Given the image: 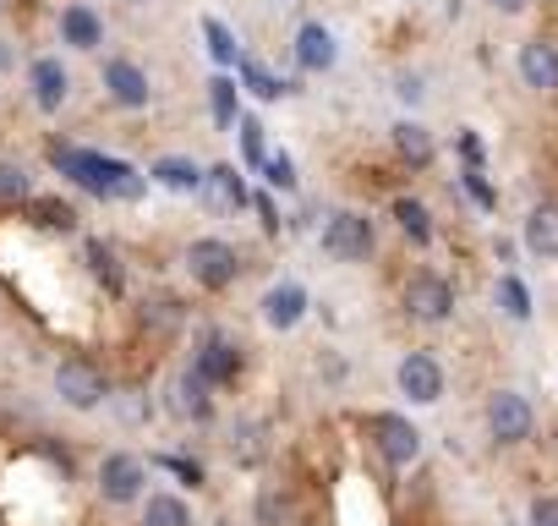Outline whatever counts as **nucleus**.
Segmentation results:
<instances>
[{"label": "nucleus", "instance_id": "4c0bfd02", "mask_svg": "<svg viewBox=\"0 0 558 526\" xmlns=\"http://www.w3.org/2000/svg\"><path fill=\"white\" fill-rule=\"evenodd\" d=\"M493 7H498V12H525L531 0H493Z\"/></svg>", "mask_w": 558, "mask_h": 526}, {"label": "nucleus", "instance_id": "9d476101", "mask_svg": "<svg viewBox=\"0 0 558 526\" xmlns=\"http://www.w3.org/2000/svg\"><path fill=\"white\" fill-rule=\"evenodd\" d=\"M28 83H34V105H39V110H61L66 94H72V77H66V67H61L56 56H39V61L28 67Z\"/></svg>", "mask_w": 558, "mask_h": 526}, {"label": "nucleus", "instance_id": "412c9836", "mask_svg": "<svg viewBox=\"0 0 558 526\" xmlns=\"http://www.w3.org/2000/svg\"><path fill=\"white\" fill-rule=\"evenodd\" d=\"M143 526H192V510L175 499V493H154L143 504Z\"/></svg>", "mask_w": 558, "mask_h": 526}, {"label": "nucleus", "instance_id": "6ab92c4d", "mask_svg": "<svg viewBox=\"0 0 558 526\" xmlns=\"http://www.w3.org/2000/svg\"><path fill=\"white\" fill-rule=\"evenodd\" d=\"M159 187H170V192H197L203 187V170L192 165V159H181V154H165V159H154V170H148Z\"/></svg>", "mask_w": 558, "mask_h": 526}, {"label": "nucleus", "instance_id": "9b49d317", "mask_svg": "<svg viewBox=\"0 0 558 526\" xmlns=\"http://www.w3.org/2000/svg\"><path fill=\"white\" fill-rule=\"evenodd\" d=\"M235 368H241V351H235L225 335H208V340L197 346L192 373H197L203 384H230V379H235Z\"/></svg>", "mask_w": 558, "mask_h": 526}, {"label": "nucleus", "instance_id": "6e6552de", "mask_svg": "<svg viewBox=\"0 0 558 526\" xmlns=\"http://www.w3.org/2000/svg\"><path fill=\"white\" fill-rule=\"evenodd\" d=\"M405 308H411L416 319L438 324V319L454 313V291H449V280H438V275H411V286H405Z\"/></svg>", "mask_w": 558, "mask_h": 526}, {"label": "nucleus", "instance_id": "5701e85b", "mask_svg": "<svg viewBox=\"0 0 558 526\" xmlns=\"http://www.w3.org/2000/svg\"><path fill=\"white\" fill-rule=\"evenodd\" d=\"M395 143H400V154L416 159V165L433 159V138H427V127H416V121H400V127H395Z\"/></svg>", "mask_w": 558, "mask_h": 526}, {"label": "nucleus", "instance_id": "a878e982", "mask_svg": "<svg viewBox=\"0 0 558 526\" xmlns=\"http://www.w3.org/2000/svg\"><path fill=\"white\" fill-rule=\"evenodd\" d=\"M498 302H504V313H509V319H531V297H525V286H520L514 275H504V280H498Z\"/></svg>", "mask_w": 558, "mask_h": 526}, {"label": "nucleus", "instance_id": "f8f14e48", "mask_svg": "<svg viewBox=\"0 0 558 526\" xmlns=\"http://www.w3.org/2000/svg\"><path fill=\"white\" fill-rule=\"evenodd\" d=\"M400 390H405L416 406H433V401L444 395V373H438V362L422 357V351H411V357L400 362Z\"/></svg>", "mask_w": 558, "mask_h": 526}, {"label": "nucleus", "instance_id": "423d86ee", "mask_svg": "<svg viewBox=\"0 0 558 526\" xmlns=\"http://www.w3.org/2000/svg\"><path fill=\"white\" fill-rule=\"evenodd\" d=\"M143 482H148V466H143L137 455H105V466H99V493H105L110 504H132V499L143 493Z\"/></svg>", "mask_w": 558, "mask_h": 526}, {"label": "nucleus", "instance_id": "c85d7f7f", "mask_svg": "<svg viewBox=\"0 0 558 526\" xmlns=\"http://www.w3.org/2000/svg\"><path fill=\"white\" fill-rule=\"evenodd\" d=\"M88 263H94V275H99L110 291L121 286V270H116V258H110V247H105V241H88Z\"/></svg>", "mask_w": 558, "mask_h": 526}, {"label": "nucleus", "instance_id": "a211bd4d", "mask_svg": "<svg viewBox=\"0 0 558 526\" xmlns=\"http://www.w3.org/2000/svg\"><path fill=\"white\" fill-rule=\"evenodd\" d=\"M203 192H208V203L225 214V208H241L246 203V187H241V176H235V165H214V170H203Z\"/></svg>", "mask_w": 558, "mask_h": 526}, {"label": "nucleus", "instance_id": "473e14b6", "mask_svg": "<svg viewBox=\"0 0 558 526\" xmlns=\"http://www.w3.org/2000/svg\"><path fill=\"white\" fill-rule=\"evenodd\" d=\"M465 192H471V198H476V203H482V208H493V203H498V198H493V187H487V181H482V170H476V165H471V170H465Z\"/></svg>", "mask_w": 558, "mask_h": 526}, {"label": "nucleus", "instance_id": "e433bc0d", "mask_svg": "<svg viewBox=\"0 0 558 526\" xmlns=\"http://www.w3.org/2000/svg\"><path fill=\"white\" fill-rule=\"evenodd\" d=\"M400 99H422V83L416 77H400Z\"/></svg>", "mask_w": 558, "mask_h": 526}, {"label": "nucleus", "instance_id": "0eeeda50", "mask_svg": "<svg viewBox=\"0 0 558 526\" xmlns=\"http://www.w3.org/2000/svg\"><path fill=\"white\" fill-rule=\"evenodd\" d=\"M373 439H378L384 461H395V466H411V461L422 455V433H416L405 417H395V411L373 417Z\"/></svg>", "mask_w": 558, "mask_h": 526}, {"label": "nucleus", "instance_id": "f3484780", "mask_svg": "<svg viewBox=\"0 0 558 526\" xmlns=\"http://www.w3.org/2000/svg\"><path fill=\"white\" fill-rule=\"evenodd\" d=\"M61 39H66L72 50H99V45H105V23H99L88 7H66V12H61Z\"/></svg>", "mask_w": 558, "mask_h": 526}, {"label": "nucleus", "instance_id": "b1692460", "mask_svg": "<svg viewBox=\"0 0 558 526\" xmlns=\"http://www.w3.org/2000/svg\"><path fill=\"white\" fill-rule=\"evenodd\" d=\"M395 219H400V230H405L411 241H427V236H433V219H427V208H422L416 198H395Z\"/></svg>", "mask_w": 558, "mask_h": 526}, {"label": "nucleus", "instance_id": "f704fd0d", "mask_svg": "<svg viewBox=\"0 0 558 526\" xmlns=\"http://www.w3.org/2000/svg\"><path fill=\"white\" fill-rule=\"evenodd\" d=\"M531 526H558V499H536L531 504Z\"/></svg>", "mask_w": 558, "mask_h": 526}, {"label": "nucleus", "instance_id": "dca6fc26", "mask_svg": "<svg viewBox=\"0 0 558 526\" xmlns=\"http://www.w3.org/2000/svg\"><path fill=\"white\" fill-rule=\"evenodd\" d=\"M525 247L536 258H558V203H536L525 214Z\"/></svg>", "mask_w": 558, "mask_h": 526}, {"label": "nucleus", "instance_id": "f03ea898", "mask_svg": "<svg viewBox=\"0 0 558 526\" xmlns=\"http://www.w3.org/2000/svg\"><path fill=\"white\" fill-rule=\"evenodd\" d=\"M186 270H192V280H203L208 291H225V286L241 275V258H235V247H230V241L203 236V241H192V247H186Z\"/></svg>", "mask_w": 558, "mask_h": 526}, {"label": "nucleus", "instance_id": "f257e3e1", "mask_svg": "<svg viewBox=\"0 0 558 526\" xmlns=\"http://www.w3.org/2000/svg\"><path fill=\"white\" fill-rule=\"evenodd\" d=\"M56 170L72 176L77 187L99 192V198H143V176L126 165V159H110V154H94V148H50Z\"/></svg>", "mask_w": 558, "mask_h": 526}, {"label": "nucleus", "instance_id": "7c9ffc66", "mask_svg": "<svg viewBox=\"0 0 558 526\" xmlns=\"http://www.w3.org/2000/svg\"><path fill=\"white\" fill-rule=\"evenodd\" d=\"M34 214H39V225H50V230H72V219H77L66 203H50V198H39Z\"/></svg>", "mask_w": 558, "mask_h": 526}, {"label": "nucleus", "instance_id": "58836bf2", "mask_svg": "<svg viewBox=\"0 0 558 526\" xmlns=\"http://www.w3.org/2000/svg\"><path fill=\"white\" fill-rule=\"evenodd\" d=\"M0 67H12V50L7 45H0Z\"/></svg>", "mask_w": 558, "mask_h": 526}, {"label": "nucleus", "instance_id": "4be33fe9", "mask_svg": "<svg viewBox=\"0 0 558 526\" xmlns=\"http://www.w3.org/2000/svg\"><path fill=\"white\" fill-rule=\"evenodd\" d=\"M203 39H208V56H214L219 67H235V61H241V45H235V34H230L219 17H203Z\"/></svg>", "mask_w": 558, "mask_h": 526}, {"label": "nucleus", "instance_id": "7ed1b4c3", "mask_svg": "<svg viewBox=\"0 0 558 526\" xmlns=\"http://www.w3.org/2000/svg\"><path fill=\"white\" fill-rule=\"evenodd\" d=\"M56 395H61L72 411H94V406L105 401V373H99L94 362L72 357V362L56 368Z\"/></svg>", "mask_w": 558, "mask_h": 526}, {"label": "nucleus", "instance_id": "ddd939ff", "mask_svg": "<svg viewBox=\"0 0 558 526\" xmlns=\"http://www.w3.org/2000/svg\"><path fill=\"white\" fill-rule=\"evenodd\" d=\"M296 61H302V72H329V67L340 61L335 34H329L324 23H302V34H296Z\"/></svg>", "mask_w": 558, "mask_h": 526}, {"label": "nucleus", "instance_id": "cd10ccee", "mask_svg": "<svg viewBox=\"0 0 558 526\" xmlns=\"http://www.w3.org/2000/svg\"><path fill=\"white\" fill-rule=\"evenodd\" d=\"M241 77H246V88H252L257 99H279V94H286V83H279V77H268L257 61H241Z\"/></svg>", "mask_w": 558, "mask_h": 526}, {"label": "nucleus", "instance_id": "c9c22d12", "mask_svg": "<svg viewBox=\"0 0 558 526\" xmlns=\"http://www.w3.org/2000/svg\"><path fill=\"white\" fill-rule=\"evenodd\" d=\"M257 439H263V428H241V450H235V455H241V461H257V455H263Z\"/></svg>", "mask_w": 558, "mask_h": 526}, {"label": "nucleus", "instance_id": "39448f33", "mask_svg": "<svg viewBox=\"0 0 558 526\" xmlns=\"http://www.w3.org/2000/svg\"><path fill=\"white\" fill-rule=\"evenodd\" d=\"M487 428H493L498 444H520V439H531V406H525V395L498 390V395L487 401Z\"/></svg>", "mask_w": 558, "mask_h": 526}, {"label": "nucleus", "instance_id": "393cba45", "mask_svg": "<svg viewBox=\"0 0 558 526\" xmlns=\"http://www.w3.org/2000/svg\"><path fill=\"white\" fill-rule=\"evenodd\" d=\"M208 99H214V121L219 127H235V83L230 77H214L208 83Z\"/></svg>", "mask_w": 558, "mask_h": 526}, {"label": "nucleus", "instance_id": "bb28decb", "mask_svg": "<svg viewBox=\"0 0 558 526\" xmlns=\"http://www.w3.org/2000/svg\"><path fill=\"white\" fill-rule=\"evenodd\" d=\"M263 181L279 187V192H291V187H296V165H291L286 154H263Z\"/></svg>", "mask_w": 558, "mask_h": 526}, {"label": "nucleus", "instance_id": "2eb2a0df", "mask_svg": "<svg viewBox=\"0 0 558 526\" xmlns=\"http://www.w3.org/2000/svg\"><path fill=\"white\" fill-rule=\"evenodd\" d=\"M302 313H307V291H302V286H274V291L263 297V324H268V330H296Z\"/></svg>", "mask_w": 558, "mask_h": 526}, {"label": "nucleus", "instance_id": "20e7f679", "mask_svg": "<svg viewBox=\"0 0 558 526\" xmlns=\"http://www.w3.org/2000/svg\"><path fill=\"white\" fill-rule=\"evenodd\" d=\"M324 252L340 258V263L367 258V252H373V225H367L362 214H335V219L324 225Z\"/></svg>", "mask_w": 558, "mask_h": 526}, {"label": "nucleus", "instance_id": "c756f323", "mask_svg": "<svg viewBox=\"0 0 558 526\" xmlns=\"http://www.w3.org/2000/svg\"><path fill=\"white\" fill-rule=\"evenodd\" d=\"M17 198H28V176H23V165L0 159V203H17Z\"/></svg>", "mask_w": 558, "mask_h": 526}, {"label": "nucleus", "instance_id": "aec40b11", "mask_svg": "<svg viewBox=\"0 0 558 526\" xmlns=\"http://www.w3.org/2000/svg\"><path fill=\"white\" fill-rule=\"evenodd\" d=\"M170 406H175V417H208V384H203L197 373H181Z\"/></svg>", "mask_w": 558, "mask_h": 526}, {"label": "nucleus", "instance_id": "2f4dec72", "mask_svg": "<svg viewBox=\"0 0 558 526\" xmlns=\"http://www.w3.org/2000/svg\"><path fill=\"white\" fill-rule=\"evenodd\" d=\"M241 154H246V165H263V127L252 116H241Z\"/></svg>", "mask_w": 558, "mask_h": 526}, {"label": "nucleus", "instance_id": "4468645a", "mask_svg": "<svg viewBox=\"0 0 558 526\" xmlns=\"http://www.w3.org/2000/svg\"><path fill=\"white\" fill-rule=\"evenodd\" d=\"M105 88H110V99L126 105V110H143V105H148V77H143V67H132V61H110V67H105Z\"/></svg>", "mask_w": 558, "mask_h": 526}, {"label": "nucleus", "instance_id": "72a5a7b5", "mask_svg": "<svg viewBox=\"0 0 558 526\" xmlns=\"http://www.w3.org/2000/svg\"><path fill=\"white\" fill-rule=\"evenodd\" d=\"M257 510H263V521H268V526L291 521V504H286V499H274V493H263V499H257Z\"/></svg>", "mask_w": 558, "mask_h": 526}, {"label": "nucleus", "instance_id": "1a4fd4ad", "mask_svg": "<svg viewBox=\"0 0 558 526\" xmlns=\"http://www.w3.org/2000/svg\"><path fill=\"white\" fill-rule=\"evenodd\" d=\"M520 77L536 94H558V45H547V39L520 45Z\"/></svg>", "mask_w": 558, "mask_h": 526}]
</instances>
